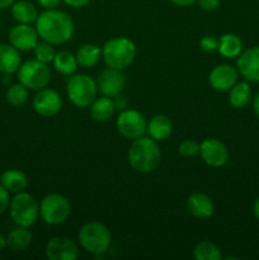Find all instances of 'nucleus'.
<instances>
[{
    "label": "nucleus",
    "mask_w": 259,
    "mask_h": 260,
    "mask_svg": "<svg viewBox=\"0 0 259 260\" xmlns=\"http://www.w3.org/2000/svg\"><path fill=\"white\" fill-rule=\"evenodd\" d=\"M36 29L42 41L51 45H63L71 40L75 30L73 19L60 9H45L36 19Z\"/></svg>",
    "instance_id": "nucleus-1"
},
{
    "label": "nucleus",
    "mask_w": 259,
    "mask_h": 260,
    "mask_svg": "<svg viewBox=\"0 0 259 260\" xmlns=\"http://www.w3.org/2000/svg\"><path fill=\"white\" fill-rule=\"evenodd\" d=\"M128 162L136 172L141 174H149L157 169L161 161V150L157 141L151 137L141 136L132 140L128 149Z\"/></svg>",
    "instance_id": "nucleus-2"
},
{
    "label": "nucleus",
    "mask_w": 259,
    "mask_h": 260,
    "mask_svg": "<svg viewBox=\"0 0 259 260\" xmlns=\"http://www.w3.org/2000/svg\"><path fill=\"white\" fill-rule=\"evenodd\" d=\"M102 57L108 68L124 70L136 57V46L130 38H111L102 47Z\"/></svg>",
    "instance_id": "nucleus-3"
},
{
    "label": "nucleus",
    "mask_w": 259,
    "mask_h": 260,
    "mask_svg": "<svg viewBox=\"0 0 259 260\" xmlns=\"http://www.w3.org/2000/svg\"><path fill=\"white\" fill-rule=\"evenodd\" d=\"M81 248L93 255H102L109 250L112 235L109 229L98 221L84 223L78 234Z\"/></svg>",
    "instance_id": "nucleus-4"
},
{
    "label": "nucleus",
    "mask_w": 259,
    "mask_h": 260,
    "mask_svg": "<svg viewBox=\"0 0 259 260\" xmlns=\"http://www.w3.org/2000/svg\"><path fill=\"white\" fill-rule=\"evenodd\" d=\"M66 93L74 106L78 108H86L96 98L98 86L91 76L85 74H73L66 83Z\"/></svg>",
    "instance_id": "nucleus-5"
},
{
    "label": "nucleus",
    "mask_w": 259,
    "mask_h": 260,
    "mask_svg": "<svg viewBox=\"0 0 259 260\" xmlns=\"http://www.w3.org/2000/svg\"><path fill=\"white\" fill-rule=\"evenodd\" d=\"M10 217L17 226L28 228L33 226L40 216V205L30 193H17L9 203Z\"/></svg>",
    "instance_id": "nucleus-6"
},
{
    "label": "nucleus",
    "mask_w": 259,
    "mask_h": 260,
    "mask_svg": "<svg viewBox=\"0 0 259 260\" xmlns=\"http://www.w3.org/2000/svg\"><path fill=\"white\" fill-rule=\"evenodd\" d=\"M71 215V205L65 196L60 193H50L45 196L40 203V216L48 225H61L66 222Z\"/></svg>",
    "instance_id": "nucleus-7"
},
{
    "label": "nucleus",
    "mask_w": 259,
    "mask_h": 260,
    "mask_svg": "<svg viewBox=\"0 0 259 260\" xmlns=\"http://www.w3.org/2000/svg\"><path fill=\"white\" fill-rule=\"evenodd\" d=\"M18 80L30 90L46 88L51 80V69L38 60H28L18 69Z\"/></svg>",
    "instance_id": "nucleus-8"
},
{
    "label": "nucleus",
    "mask_w": 259,
    "mask_h": 260,
    "mask_svg": "<svg viewBox=\"0 0 259 260\" xmlns=\"http://www.w3.org/2000/svg\"><path fill=\"white\" fill-rule=\"evenodd\" d=\"M119 134L128 140H136L144 136L147 131V121L142 113L136 109H123L119 112L116 121Z\"/></svg>",
    "instance_id": "nucleus-9"
},
{
    "label": "nucleus",
    "mask_w": 259,
    "mask_h": 260,
    "mask_svg": "<svg viewBox=\"0 0 259 260\" xmlns=\"http://www.w3.org/2000/svg\"><path fill=\"white\" fill-rule=\"evenodd\" d=\"M201 159L212 168H221L228 164L229 149L222 141L217 139H206L200 144Z\"/></svg>",
    "instance_id": "nucleus-10"
},
{
    "label": "nucleus",
    "mask_w": 259,
    "mask_h": 260,
    "mask_svg": "<svg viewBox=\"0 0 259 260\" xmlns=\"http://www.w3.org/2000/svg\"><path fill=\"white\" fill-rule=\"evenodd\" d=\"M33 109L42 117H53L62 108V98L60 94L51 88L37 90L32 102Z\"/></svg>",
    "instance_id": "nucleus-11"
},
{
    "label": "nucleus",
    "mask_w": 259,
    "mask_h": 260,
    "mask_svg": "<svg viewBox=\"0 0 259 260\" xmlns=\"http://www.w3.org/2000/svg\"><path fill=\"white\" fill-rule=\"evenodd\" d=\"M95 81L98 91H101L103 95L114 98L123 90L124 84H126V75L118 69L107 68L98 74Z\"/></svg>",
    "instance_id": "nucleus-12"
},
{
    "label": "nucleus",
    "mask_w": 259,
    "mask_h": 260,
    "mask_svg": "<svg viewBox=\"0 0 259 260\" xmlns=\"http://www.w3.org/2000/svg\"><path fill=\"white\" fill-rule=\"evenodd\" d=\"M45 254L50 260H76L79 249L75 241L66 236H55L46 244Z\"/></svg>",
    "instance_id": "nucleus-13"
},
{
    "label": "nucleus",
    "mask_w": 259,
    "mask_h": 260,
    "mask_svg": "<svg viewBox=\"0 0 259 260\" xmlns=\"http://www.w3.org/2000/svg\"><path fill=\"white\" fill-rule=\"evenodd\" d=\"M236 69L248 83H259V46L248 48L238 56Z\"/></svg>",
    "instance_id": "nucleus-14"
},
{
    "label": "nucleus",
    "mask_w": 259,
    "mask_h": 260,
    "mask_svg": "<svg viewBox=\"0 0 259 260\" xmlns=\"http://www.w3.org/2000/svg\"><path fill=\"white\" fill-rule=\"evenodd\" d=\"M38 40H40V36H38L37 29L30 24L18 23L9 32L10 45L17 48L18 51H23V52L33 51V48L38 43Z\"/></svg>",
    "instance_id": "nucleus-15"
},
{
    "label": "nucleus",
    "mask_w": 259,
    "mask_h": 260,
    "mask_svg": "<svg viewBox=\"0 0 259 260\" xmlns=\"http://www.w3.org/2000/svg\"><path fill=\"white\" fill-rule=\"evenodd\" d=\"M239 80V71L234 66L221 63L211 70L208 83L215 90L229 91Z\"/></svg>",
    "instance_id": "nucleus-16"
},
{
    "label": "nucleus",
    "mask_w": 259,
    "mask_h": 260,
    "mask_svg": "<svg viewBox=\"0 0 259 260\" xmlns=\"http://www.w3.org/2000/svg\"><path fill=\"white\" fill-rule=\"evenodd\" d=\"M187 210L193 217L206 220V218L212 217L215 213V203L212 198L206 193L195 192L188 197Z\"/></svg>",
    "instance_id": "nucleus-17"
},
{
    "label": "nucleus",
    "mask_w": 259,
    "mask_h": 260,
    "mask_svg": "<svg viewBox=\"0 0 259 260\" xmlns=\"http://www.w3.org/2000/svg\"><path fill=\"white\" fill-rule=\"evenodd\" d=\"M22 65V57L19 51L12 45H0V73L4 75H12L17 73Z\"/></svg>",
    "instance_id": "nucleus-18"
},
{
    "label": "nucleus",
    "mask_w": 259,
    "mask_h": 260,
    "mask_svg": "<svg viewBox=\"0 0 259 260\" xmlns=\"http://www.w3.org/2000/svg\"><path fill=\"white\" fill-rule=\"evenodd\" d=\"M147 134L155 141H165L173 132V122L165 114H155L147 122Z\"/></svg>",
    "instance_id": "nucleus-19"
},
{
    "label": "nucleus",
    "mask_w": 259,
    "mask_h": 260,
    "mask_svg": "<svg viewBox=\"0 0 259 260\" xmlns=\"http://www.w3.org/2000/svg\"><path fill=\"white\" fill-rule=\"evenodd\" d=\"M0 183L9 193L24 192L28 187V177L24 172L19 169H8L0 177Z\"/></svg>",
    "instance_id": "nucleus-20"
},
{
    "label": "nucleus",
    "mask_w": 259,
    "mask_h": 260,
    "mask_svg": "<svg viewBox=\"0 0 259 260\" xmlns=\"http://www.w3.org/2000/svg\"><path fill=\"white\" fill-rule=\"evenodd\" d=\"M90 117L95 122H107L113 117L114 111H116V106H114V101L111 96H96L94 99L93 103L90 104Z\"/></svg>",
    "instance_id": "nucleus-21"
},
{
    "label": "nucleus",
    "mask_w": 259,
    "mask_h": 260,
    "mask_svg": "<svg viewBox=\"0 0 259 260\" xmlns=\"http://www.w3.org/2000/svg\"><path fill=\"white\" fill-rule=\"evenodd\" d=\"M218 53L225 58H235L243 52V41L234 33H225L218 38Z\"/></svg>",
    "instance_id": "nucleus-22"
},
{
    "label": "nucleus",
    "mask_w": 259,
    "mask_h": 260,
    "mask_svg": "<svg viewBox=\"0 0 259 260\" xmlns=\"http://www.w3.org/2000/svg\"><path fill=\"white\" fill-rule=\"evenodd\" d=\"M32 240V233L28 230V228L17 226L7 236V246L10 250L19 253V251H24L25 249L29 248Z\"/></svg>",
    "instance_id": "nucleus-23"
},
{
    "label": "nucleus",
    "mask_w": 259,
    "mask_h": 260,
    "mask_svg": "<svg viewBox=\"0 0 259 260\" xmlns=\"http://www.w3.org/2000/svg\"><path fill=\"white\" fill-rule=\"evenodd\" d=\"M253 98L251 88L248 81H240L236 83L233 88L229 90V103L231 107L236 109H241L248 106Z\"/></svg>",
    "instance_id": "nucleus-24"
},
{
    "label": "nucleus",
    "mask_w": 259,
    "mask_h": 260,
    "mask_svg": "<svg viewBox=\"0 0 259 260\" xmlns=\"http://www.w3.org/2000/svg\"><path fill=\"white\" fill-rule=\"evenodd\" d=\"M12 15L15 22L23 24H32L36 23L38 17L37 8L35 4L27 0H18L12 5Z\"/></svg>",
    "instance_id": "nucleus-25"
},
{
    "label": "nucleus",
    "mask_w": 259,
    "mask_h": 260,
    "mask_svg": "<svg viewBox=\"0 0 259 260\" xmlns=\"http://www.w3.org/2000/svg\"><path fill=\"white\" fill-rule=\"evenodd\" d=\"M75 56L80 68H94L102 57V48H99V46L94 45V43H85L76 51Z\"/></svg>",
    "instance_id": "nucleus-26"
},
{
    "label": "nucleus",
    "mask_w": 259,
    "mask_h": 260,
    "mask_svg": "<svg viewBox=\"0 0 259 260\" xmlns=\"http://www.w3.org/2000/svg\"><path fill=\"white\" fill-rule=\"evenodd\" d=\"M53 69L61 75L70 76L76 73L78 70V61H76V56L74 53L69 52V51L62 50L56 52L55 57H53Z\"/></svg>",
    "instance_id": "nucleus-27"
},
{
    "label": "nucleus",
    "mask_w": 259,
    "mask_h": 260,
    "mask_svg": "<svg viewBox=\"0 0 259 260\" xmlns=\"http://www.w3.org/2000/svg\"><path fill=\"white\" fill-rule=\"evenodd\" d=\"M193 256L196 260H221L222 253L216 244L211 241H201L193 249Z\"/></svg>",
    "instance_id": "nucleus-28"
},
{
    "label": "nucleus",
    "mask_w": 259,
    "mask_h": 260,
    "mask_svg": "<svg viewBox=\"0 0 259 260\" xmlns=\"http://www.w3.org/2000/svg\"><path fill=\"white\" fill-rule=\"evenodd\" d=\"M29 89L25 88L23 84H13L8 88L7 94H5V98H7V102L13 107H20L28 101V93Z\"/></svg>",
    "instance_id": "nucleus-29"
},
{
    "label": "nucleus",
    "mask_w": 259,
    "mask_h": 260,
    "mask_svg": "<svg viewBox=\"0 0 259 260\" xmlns=\"http://www.w3.org/2000/svg\"><path fill=\"white\" fill-rule=\"evenodd\" d=\"M33 53H35L36 60L41 61L43 63H50L53 61V57L56 55V51L53 48V45L46 42V41H42L36 45V47L33 48Z\"/></svg>",
    "instance_id": "nucleus-30"
},
{
    "label": "nucleus",
    "mask_w": 259,
    "mask_h": 260,
    "mask_svg": "<svg viewBox=\"0 0 259 260\" xmlns=\"http://www.w3.org/2000/svg\"><path fill=\"white\" fill-rule=\"evenodd\" d=\"M178 152H179L180 156L185 157V159L195 157L196 155L200 154V144H197L193 140H184L178 146Z\"/></svg>",
    "instance_id": "nucleus-31"
},
{
    "label": "nucleus",
    "mask_w": 259,
    "mask_h": 260,
    "mask_svg": "<svg viewBox=\"0 0 259 260\" xmlns=\"http://www.w3.org/2000/svg\"><path fill=\"white\" fill-rule=\"evenodd\" d=\"M200 47L201 50L205 51V52H213V51L217 50L218 40L213 37V36H205V37L200 41Z\"/></svg>",
    "instance_id": "nucleus-32"
},
{
    "label": "nucleus",
    "mask_w": 259,
    "mask_h": 260,
    "mask_svg": "<svg viewBox=\"0 0 259 260\" xmlns=\"http://www.w3.org/2000/svg\"><path fill=\"white\" fill-rule=\"evenodd\" d=\"M10 203V197H9V192L5 189L4 185L0 183V215L5 212L9 207Z\"/></svg>",
    "instance_id": "nucleus-33"
},
{
    "label": "nucleus",
    "mask_w": 259,
    "mask_h": 260,
    "mask_svg": "<svg viewBox=\"0 0 259 260\" xmlns=\"http://www.w3.org/2000/svg\"><path fill=\"white\" fill-rule=\"evenodd\" d=\"M198 5L205 12H213L220 5V0H197Z\"/></svg>",
    "instance_id": "nucleus-34"
},
{
    "label": "nucleus",
    "mask_w": 259,
    "mask_h": 260,
    "mask_svg": "<svg viewBox=\"0 0 259 260\" xmlns=\"http://www.w3.org/2000/svg\"><path fill=\"white\" fill-rule=\"evenodd\" d=\"M37 2L43 9H56L62 3V0H37Z\"/></svg>",
    "instance_id": "nucleus-35"
},
{
    "label": "nucleus",
    "mask_w": 259,
    "mask_h": 260,
    "mask_svg": "<svg viewBox=\"0 0 259 260\" xmlns=\"http://www.w3.org/2000/svg\"><path fill=\"white\" fill-rule=\"evenodd\" d=\"M62 3H65L66 5H69V7L78 9V8L86 7V5L90 3V0H62Z\"/></svg>",
    "instance_id": "nucleus-36"
},
{
    "label": "nucleus",
    "mask_w": 259,
    "mask_h": 260,
    "mask_svg": "<svg viewBox=\"0 0 259 260\" xmlns=\"http://www.w3.org/2000/svg\"><path fill=\"white\" fill-rule=\"evenodd\" d=\"M114 106H116V109H119V111H123V109L127 108V101L124 96H114Z\"/></svg>",
    "instance_id": "nucleus-37"
},
{
    "label": "nucleus",
    "mask_w": 259,
    "mask_h": 260,
    "mask_svg": "<svg viewBox=\"0 0 259 260\" xmlns=\"http://www.w3.org/2000/svg\"><path fill=\"white\" fill-rule=\"evenodd\" d=\"M170 3H173L177 7H189V5L197 3V0H170Z\"/></svg>",
    "instance_id": "nucleus-38"
},
{
    "label": "nucleus",
    "mask_w": 259,
    "mask_h": 260,
    "mask_svg": "<svg viewBox=\"0 0 259 260\" xmlns=\"http://www.w3.org/2000/svg\"><path fill=\"white\" fill-rule=\"evenodd\" d=\"M253 111L256 114V117L259 118V91L254 95L253 98Z\"/></svg>",
    "instance_id": "nucleus-39"
},
{
    "label": "nucleus",
    "mask_w": 259,
    "mask_h": 260,
    "mask_svg": "<svg viewBox=\"0 0 259 260\" xmlns=\"http://www.w3.org/2000/svg\"><path fill=\"white\" fill-rule=\"evenodd\" d=\"M253 213H254V217H255L256 221L259 222V197L256 198L253 203Z\"/></svg>",
    "instance_id": "nucleus-40"
},
{
    "label": "nucleus",
    "mask_w": 259,
    "mask_h": 260,
    "mask_svg": "<svg viewBox=\"0 0 259 260\" xmlns=\"http://www.w3.org/2000/svg\"><path fill=\"white\" fill-rule=\"evenodd\" d=\"M15 3V0H0V9H7V8L12 7Z\"/></svg>",
    "instance_id": "nucleus-41"
},
{
    "label": "nucleus",
    "mask_w": 259,
    "mask_h": 260,
    "mask_svg": "<svg viewBox=\"0 0 259 260\" xmlns=\"http://www.w3.org/2000/svg\"><path fill=\"white\" fill-rule=\"evenodd\" d=\"M5 246H7V238L3 234H0V251L4 250Z\"/></svg>",
    "instance_id": "nucleus-42"
}]
</instances>
